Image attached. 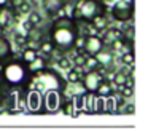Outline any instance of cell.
I'll return each mask as SVG.
<instances>
[{"mask_svg":"<svg viewBox=\"0 0 148 131\" xmlns=\"http://www.w3.org/2000/svg\"><path fill=\"white\" fill-rule=\"evenodd\" d=\"M0 77L11 89H27L30 85L32 73H30L29 67L24 61L13 56L11 59L3 62V67L0 70Z\"/></svg>","mask_w":148,"mask_h":131,"instance_id":"6da1fadb","label":"cell"},{"mask_svg":"<svg viewBox=\"0 0 148 131\" xmlns=\"http://www.w3.org/2000/svg\"><path fill=\"white\" fill-rule=\"evenodd\" d=\"M78 37V27H48V38L54 45V50L65 54L73 50L75 38Z\"/></svg>","mask_w":148,"mask_h":131,"instance_id":"7a4b0ae2","label":"cell"},{"mask_svg":"<svg viewBox=\"0 0 148 131\" xmlns=\"http://www.w3.org/2000/svg\"><path fill=\"white\" fill-rule=\"evenodd\" d=\"M112 19L121 24H127L134 18V2L132 0H115L110 6Z\"/></svg>","mask_w":148,"mask_h":131,"instance_id":"3957f363","label":"cell"},{"mask_svg":"<svg viewBox=\"0 0 148 131\" xmlns=\"http://www.w3.org/2000/svg\"><path fill=\"white\" fill-rule=\"evenodd\" d=\"M64 102V91L62 89H46L43 91V107L46 114H56L61 110Z\"/></svg>","mask_w":148,"mask_h":131,"instance_id":"277c9868","label":"cell"},{"mask_svg":"<svg viewBox=\"0 0 148 131\" xmlns=\"http://www.w3.org/2000/svg\"><path fill=\"white\" fill-rule=\"evenodd\" d=\"M26 109L30 114H46L43 107V93L35 88L26 89Z\"/></svg>","mask_w":148,"mask_h":131,"instance_id":"5b68a950","label":"cell"},{"mask_svg":"<svg viewBox=\"0 0 148 131\" xmlns=\"http://www.w3.org/2000/svg\"><path fill=\"white\" fill-rule=\"evenodd\" d=\"M102 78H103V75L97 69H88L86 72L83 70V75H81L80 83L83 85V88H84L86 93L94 94L96 89H97V86H99V83L102 82Z\"/></svg>","mask_w":148,"mask_h":131,"instance_id":"8992f818","label":"cell"},{"mask_svg":"<svg viewBox=\"0 0 148 131\" xmlns=\"http://www.w3.org/2000/svg\"><path fill=\"white\" fill-rule=\"evenodd\" d=\"M103 46H105V43H103L102 37L99 34H88L83 37V48H81V51L84 54H88V56H96Z\"/></svg>","mask_w":148,"mask_h":131,"instance_id":"52a82bcc","label":"cell"},{"mask_svg":"<svg viewBox=\"0 0 148 131\" xmlns=\"http://www.w3.org/2000/svg\"><path fill=\"white\" fill-rule=\"evenodd\" d=\"M14 56V48H13V42L7 37V35H0V61L11 59Z\"/></svg>","mask_w":148,"mask_h":131,"instance_id":"ba28073f","label":"cell"},{"mask_svg":"<svg viewBox=\"0 0 148 131\" xmlns=\"http://www.w3.org/2000/svg\"><path fill=\"white\" fill-rule=\"evenodd\" d=\"M18 16L14 15V11L10 6H2L0 8V29L2 30H8V27H11L14 21H16Z\"/></svg>","mask_w":148,"mask_h":131,"instance_id":"9c48e42d","label":"cell"},{"mask_svg":"<svg viewBox=\"0 0 148 131\" xmlns=\"http://www.w3.org/2000/svg\"><path fill=\"white\" fill-rule=\"evenodd\" d=\"M115 93H116V88H115V85H113V82H112V80H108V77H103L94 94H96V96H102V98H108V96H113Z\"/></svg>","mask_w":148,"mask_h":131,"instance_id":"30bf717a","label":"cell"},{"mask_svg":"<svg viewBox=\"0 0 148 131\" xmlns=\"http://www.w3.org/2000/svg\"><path fill=\"white\" fill-rule=\"evenodd\" d=\"M88 24H89V27L92 29V30H96L97 34H102V32L108 27L110 21H108L107 13H102V15H97L96 18H92L89 22H88Z\"/></svg>","mask_w":148,"mask_h":131,"instance_id":"8fae6325","label":"cell"},{"mask_svg":"<svg viewBox=\"0 0 148 131\" xmlns=\"http://www.w3.org/2000/svg\"><path fill=\"white\" fill-rule=\"evenodd\" d=\"M73 26H77V21H75L70 15L56 16V18H53L51 22H49V27H73Z\"/></svg>","mask_w":148,"mask_h":131,"instance_id":"7c38bea8","label":"cell"},{"mask_svg":"<svg viewBox=\"0 0 148 131\" xmlns=\"http://www.w3.org/2000/svg\"><path fill=\"white\" fill-rule=\"evenodd\" d=\"M54 53H56L54 45L51 43V40H49L48 37H45L42 42H40V45H38V54L45 56L46 59H51V58L54 56Z\"/></svg>","mask_w":148,"mask_h":131,"instance_id":"4fadbf2b","label":"cell"},{"mask_svg":"<svg viewBox=\"0 0 148 131\" xmlns=\"http://www.w3.org/2000/svg\"><path fill=\"white\" fill-rule=\"evenodd\" d=\"M46 66H48V59H46L45 56H42V54H38V56H37L35 59L32 61V62L27 64V67H29L30 73H37V72H40V70L45 69Z\"/></svg>","mask_w":148,"mask_h":131,"instance_id":"5bb4252c","label":"cell"},{"mask_svg":"<svg viewBox=\"0 0 148 131\" xmlns=\"http://www.w3.org/2000/svg\"><path fill=\"white\" fill-rule=\"evenodd\" d=\"M38 56V51L35 48H30V46H24L23 51H21V61H24L26 64L32 62L35 58Z\"/></svg>","mask_w":148,"mask_h":131,"instance_id":"9a60e30c","label":"cell"},{"mask_svg":"<svg viewBox=\"0 0 148 131\" xmlns=\"http://www.w3.org/2000/svg\"><path fill=\"white\" fill-rule=\"evenodd\" d=\"M67 83H77L81 80V75H83V67H72V69H67Z\"/></svg>","mask_w":148,"mask_h":131,"instance_id":"2e32d148","label":"cell"},{"mask_svg":"<svg viewBox=\"0 0 148 131\" xmlns=\"http://www.w3.org/2000/svg\"><path fill=\"white\" fill-rule=\"evenodd\" d=\"M75 102H73V99H69V101H65L64 99V102H62V105H61V110H62V114L64 115H67V117H75Z\"/></svg>","mask_w":148,"mask_h":131,"instance_id":"e0dca14e","label":"cell"},{"mask_svg":"<svg viewBox=\"0 0 148 131\" xmlns=\"http://www.w3.org/2000/svg\"><path fill=\"white\" fill-rule=\"evenodd\" d=\"M27 21H29L32 26H40L43 22V16L40 15L38 10L34 8V10H30V11L27 13Z\"/></svg>","mask_w":148,"mask_h":131,"instance_id":"ac0fdd59","label":"cell"},{"mask_svg":"<svg viewBox=\"0 0 148 131\" xmlns=\"http://www.w3.org/2000/svg\"><path fill=\"white\" fill-rule=\"evenodd\" d=\"M119 61H121V64H124V66H134L135 62V54L132 50H126L121 53V56H119Z\"/></svg>","mask_w":148,"mask_h":131,"instance_id":"d6986e66","label":"cell"},{"mask_svg":"<svg viewBox=\"0 0 148 131\" xmlns=\"http://www.w3.org/2000/svg\"><path fill=\"white\" fill-rule=\"evenodd\" d=\"M56 66H58L59 69L67 70V69L72 67V59L69 56H65V54H62V56H59L58 59H56Z\"/></svg>","mask_w":148,"mask_h":131,"instance_id":"ffe728a7","label":"cell"},{"mask_svg":"<svg viewBox=\"0 0 148 131\" xmlns=\"http://www.w3.org/2000/svg\"><path fill=\"white\" fill-rule=\"evenodd\" d=\"M116 93H118L119 96H123L124 99H129V98L134 96V88H129V86L121 85V86H116Z\"/></svg>","mask_w":148,"mask_h":131,"instance_id":"44dd1931","label":"cell"},{"mask_svg":"<svg viewBox=\"0 0 148 131\" xmlns=\"http://www.w3.org/2000/svg\"><path fill=\"white\" fill-rule=\"evenodd\" d=\"M13 42H14V45H16V46H19V48H24V46L27 45V38H26V35L21 34V32H14Z\"/></svg>","mask_w":148,"mask_h":131,"instance_id":"7402d4cb","label":"cell"},{"mask_svg":"<svg viewBox=\"0 0 148 131\" xmlns=\"http://www.w3.org/2000/svg\"><path fill=\"white\" fill-rule=\"evenodd\" d=\"M121 30H123V38H124V40H127V42H134V26L129 24L127 27L121 29Z\"/></svg>","mask_w":148,"mask_h":131,"instance_id":"603a6c76","label":"cell"},{"mask_svg":"<svg viewBox=\"0 0 148 131\" xmlns=\"http://www.w3.org/2000/svg\"><path fill=\"white\" fill-rule=\"evenodd\" d=\"M105 114H115V96L105 98Z\"/></svg>","mask_w":148,"mask_h":131,"instance_id":"cb8c5ba5","label":"cell"},{"mask_svg":"<svg viewBox=\"0 0 148 131\" xmlns=\"http://www.w3.org/2000/svg\"><path fill=\"white\" fill-rule=\"evenodd\" d=\"M24 2H27V0H8V6H10L13 11H16V10L19 8Z\"/></svg>","mask_w":148,"mask_h":131,"instance_id":"d4e9b609","label":"cell"},{"mask_svg":"<svg viewBox=\"0 0 148 131\" xmlns=\"http://www.w3.org/2000/svg\"><path fill=\"white\" fill-rule=\"evenodd\" d=\"M135 112V104H124V107H123V110H121V114H127V115H132Z\"/></svg>","mask_w":148,"mask_h":131,"instance_id":"484cf974","label":"cell"},{"mask_svg":"<svg viewBox=\"0 0 148 131\" xmlns=\"http://www.w3.org/2000/svg\"><path fill=\"white\" fill-rule=\"evenodd\" d=\"M2 6H8V0H0V8Z\"/></svg>","mask_w":148,"mask_h":131,"instance_id":"4316f807","label":"cell"}]
</instances>
